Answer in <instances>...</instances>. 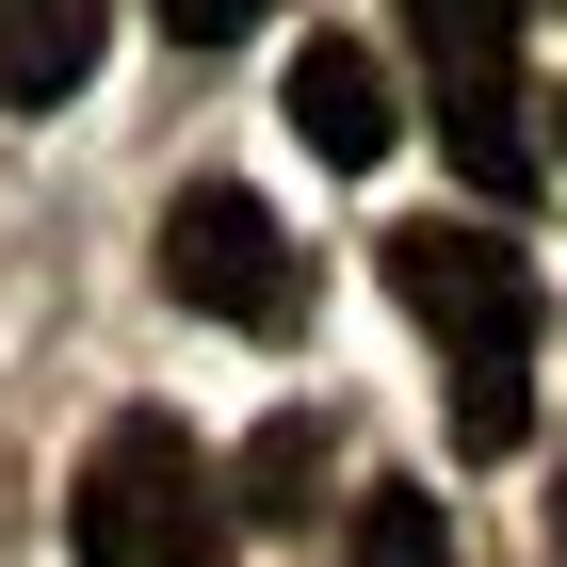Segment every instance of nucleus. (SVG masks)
Here are the masks:
<instances>
[{
    "mask_svg": "<svg viewBox=\"0 0 567 567\" xmlns=\"http://www.w3.org/2000/svg\"><path fill=\"white\" fill-rule=\"evenodd\" d=\"M390 292L454 373H519L535 357V276L519 244H486V227H390Z\"/></svg>",
    "mask_w": 567,
    "mask_h": 567,
    "instance_id": "7ed1b4c3",
    "label": "nucleus"
},
{
    "mask_svg": "<svg viewBox=\"0 0 567 567\" xmlns=\"http://www.w3.org/2000/svg\"><path fill=\"white\" fill-rule=\"evenodd\" d=\"M535 437V357L519 373H454V454H519Z\"/></svg>",
    "mask_w": 567,
    "mask_h": 567,
    "instance_id": "6e6552de",
    "label": "nucleus"
},
{
    "mask_svg": "<svg viewBox=\"0 0 567 567\" xmlns=\"http://www.w3.org/2000/svg\"><path fill=\"white\" fill-rule=\"evenodd\" d=\"M114 49V0H0V114H65Z\"/></svg>",
    "mask_w": 567,
    "mask_h": 567,
    "instance_id": "423d86ee",
    "label": "nucleus"
},
{
    "mask_svg": "<svg viewBox=\"0 0 567 567\" xmlns=\"http://www.w3.org/2000/svg\"><path fill=\"white\" fill-rule=\"evenodd\" d=\"M65 551L82 567H227V503H212V454L163 422V405H114L65 471Z\"/></svg>",
    "mask_w": 567,
    "mask_h": 567,
    "instance_id": "f257e3e1",
    "label": "nucleus"
},
{
    "mask_svg": "<svg viewBox=\"0 0 567 567\" xmlns=\"http://www.w3.org/2000/svg\"><path fill=\"white\" fill-rule=\"evenodd\" d=\"M341 567H454V519L422 486H357L341 503Z\"/></svg>",
    "mask_w": 567,
    "mask_h": 567,
    "instance_id": "0eeeda50",
    "label": "nucleus"
},
{
    "mask_svg": "<svg viewBox=\"0 0 567 567\" xmlns=\"http://www.w3.org/2000/svg\"><path fill=\"white\" fill-rule=\"evenodd\" d=\"M178 49H227V33H260V0H146Z\"/></svg>",
    "mask_w": 567,
    "mask_h": 567,
    "instance_id": "1a4fd4ad",
    "label": "nucleus"
},
{
    "mask_svg": "<svg viewBox=\"0 0 567 567\" xmlns=\"http://www.w3.org/2000/svg\"><path fill=\"white\" fill-rule=\"evenodd\" d=\"M276 97H292V146L308 163H390V131H405V97H390V49L373 33H292V65H276Z\"/></svg>",
    "mask_w": 567,
    "mask_h": 567,
    "instance_id": "39448f33",
    "label": "nucleus"
},
{
    "mask_svg": "<svg viewBox=\"0 0 567 567\" xmlns=\"http://www.w3.org/2000/svg\"><path fill=\"white\" fill-rule=\"evenodd\" d=\"M422 17V97H437V146L486 178V195H519V0H405Z\"/></svg>",
    "mask_w": 567,
    "mask_h": 567,
    "instance_id": "20e7f679",
    "label": "nucleus"
},
{
    "mask_svg": "<svg viewBox=\"0 0 567 567\" xmlns=\"http://www.w3.org/2000/svg\"><path fill=\"white\" fill-rule=\"evenodd\" d=\"M551 131H567V114H551Z\"/></svg>",
    "mask_w": 567,
    "mask_h": 567,
    "instance_id": "9d476101",
    "label": "nucleus"
},
{
    "mask_svg": "<svg viewBox=\"0 0 567 567\" xmlns=\"http://www.w3.org/2000/svg\"><path fill=\"white\" fill-rule=\"evenodd\" d=\"M163 276L195 324H227V341H292L308 324V260H292V227L244 195V178H178L163 195Z\"/></svg>",
    "mask_w": 567,
    "mask_h": 567,
    "instance_id": "f03ea898",
    "label": "nucleus"
},
{
    "mask_svg": "<svg viewBox=\"0 0 567 567\" xmlns=\"http://www.w3.org/2000/svg\"><path fill=\"white\" fill-rule=\"evenodd\" d=\"M551 17H567V0H551Z\"/></svg>",
    "mask_w": 567,
    "mask_h": 567,
    "instance_id": "9b49d317",
    "label": "nucleus"
}]
</instances>
